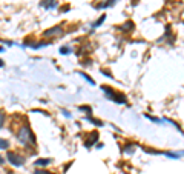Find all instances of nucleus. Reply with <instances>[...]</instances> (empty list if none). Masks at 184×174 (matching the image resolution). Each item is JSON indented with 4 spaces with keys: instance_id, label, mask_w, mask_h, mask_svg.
I'll return each mask as SVG.
<instances>
[{
    "instance_id": "39448f33",
    "label": "nucleus",
    "mask_w": 184,
    "mask_h": 174,
    "mask_svg": "<svg viewBox=\"0 0 184 174\" xmlns=\"http://www.w3.org/2000/svg\"><path fill=\"white\" fill-rule=\"evenodd\" d=\"M134 28H135V23L132 20H127L126 23H123V25H120V26H117V29L118 31H121V32H131V31H134Z\"/></svg>"
},
{
    "instance_id": "bb28decb",
    "label": "nucleus",
    "mask_w": 184,
    "mask_h": 174,
    "mask_svg": "<svg viewBox=\"0 0 184 174\" xmlns=\"http://www.w3.org/2000/svg\"><path fill=\"white\" fill-rule=\"evenodd\" d=\"M3 164H5V159H3L2 156H0V165H3Z\"/></svg>"
},
{
    "instance_id": "4468645a",
    "label": "nucleus",
    "mask_w": 184,
    "mask_h": 174,
    "mask_svg": "<svg viewBox=\"0 0 184 174\" xmlns=\"http://www.w3.org/2000/svg\"><path fill=\"white\" fill-rule=\"evenodd\" d=\"M78 111H83V113L88 114V116H91V114H92V108L89 105H82V106H78Z\"/></svg>"
},
{
    "instance_id": "a211bd4d",
    "label": "nucleus",
    "mask_w": 184,
    "mask_h": 174,
    "mask_svg": "<svg viewBox=\"0 0 184 174\" xmlns=\"http://www.w3.org/2000/svg\"><path fill=\"white\" fill-rule=\"evenodd\" d=\"M5 119H6V114H5L2 110H0V129L3 128V125H5Z\"/></svg>"
},
{
    "instance_id": "9b49d317",
    "label": "nucleus",
    "mask_w": 184,
    "mask_h": 174,
    "mask_svg": "<svg viewBox=\"0 0 184 174\" xmlns=\"http://www.w3.org/2000/svg\"><path fill=\"white\" fill-rule=\"evenodd\" d=\"M104 20H106V14H101L100 15V19H97L94 23H92V29H95V28H98V26L101 25V23H104Z\"/></svg>"
},
{
    "instance_id": "f8f14e48",
    "label": "nucleus",
    "mask_w": 184,
    "mask_h": 174,
    "mask_svg": "<svg viewBox=\"0 0 184 174\" xmlns=\"http://www.w3.org/2000/svg\"><path fill=\"white\" fill-rule=\"evenodd\" d=\"M86 120L91 122V123H94L95 126H103V125H104L101 120H98V119H95V117H92V116H88V117H86Z\"/></svg>"
},
{
    "instance_id": "dca6fc26",
    "label": "nucleus",
    "mask_w": 184,
    "mask_h": 174,
    "mask_svg": "<svg viewBox=\"0 0 184 174\" xmlns=\"http://www.w3.org/2000/svg\"><path fill=\"white\" fill-rule=\"evenodd\" d=\"M71 52H72L71 46H62L60 48V54H62V56H66V54H71Z\"/></svg>"
},
{
    "instance_id": "a878e982",
    "label": "nucleus",
    "mask_w": 184,
    "mask_h": 174,
    "mask_svg": "<svg viewBox=\"0 0 184 174\" xmlns=\"http://www.w3.org/2000/svg\"><path fill=\"white\" fill-rule=\"evenodd\" d=\"M95 148H97V150H100V148H103V143H97V145H95Z\"/></svg>"
},
{
    "instance_id": "6e6552de",
    "label": "nucleus",
    "mask_w": 184,
    "mask_h": 174,
    "mask_svg": "<svg viewBox=\"0 0 184 174\" xmlns=\"http://www.w3.org/2000/svg\"><path fill=\"white\" fill-rule=\"evenodd\" d=\"M117 2H118V0H106V2H101V3H98V5H95V8H97V9H106V8L113 6Z\"/></svg>"
},
{
    "instance_id": "5701e85b",
    "label": "nucleus",
    "mask_w": 184,
    "mask_h": 174,
    "mask_svg": "<svg viewBox=\"0 0 184 174\" xmlns=\"http://www.w3.org/2000/svg\"><path fill=\"white\" fill-rule=\"evenodd\" d=\"M69 9H71L69 5H63V6L60 8V13H66V11H69Z\"/></svg>"
},
{
    "instance_id": "423d86ee",
    "label": "nucleus",
    "mask_w": 184,
    "mask_h": 174,
    "mask_svg": "<svg viewBox=\"0 0 184 174\" xmlns=\"http://www.w3.org/2000/svg\"><path fill=\"white\" fill-rule=\"evenodd\" d=\"M62 32H63V28H62V26H54V28H51V29L43 31V36H45V37H51V36H60Z\"/></svg>"
},
{
    "instance_id": "f3484780",
    "label": "nucleus",
    "mask_w": 184,
    "mask_h": 174,
    "mask_svg": "<svg viewBox=\"0 0 184 174\" xmlns=\"http://www.w3.org/2000/svg\"><path fill=\"white\" fill-rule=\"evenodd\" d=\"M49 45V42H37V43H34V45H32V48H34V50H39V48H43V46H48Z\"/></svg>"
},
{
    "instance_id": "aec40b11",
    "label": "nucleus",
    "mask_w": 184,
    "mask_h": 174,
    "mask_svg": "<svg viewBox=\"0 0 184 174\" xmlns=\"http://www.w3.org/2000/svg\"><path fill=\"white\" fill-rule=\"evenodd\" d=\"M34 174H54V173H49V171L43 170V168H37V170L34 171Z\"/></svg>"
},
{
    "instance_id": "c85d7f7f",
    "label": "nucleus",
    "mask_w": 184,
    "mask_h": 174,
    "mask_svg": "<svg viewBox=\"0 0 184 174\" xmlns=\"http://www.w3.org/2000/svg\"><path fill=\"white\" fill-rule=\"evenodd\" d=\"M6 174H14V173H12V171H8V173H6Z\"/></svg>"
},
{
    "instance_id": "1a4fd4ad",
    "label": "nucleus",
    "mask_w": 184,
    "mask_h": 174,
    "mask_svg": "<svg viewBox=\"0 0 184 174\" xmlns=\"http://www.w3.org/2000/svg\"><path fill=\"white\" fill-rule=\"evenodd\" d=\"M51 159H37L35 162H34V164H35V166H40V168H45V166H48V165H49L51 164Z\"/></svg>"
},
{
    "instance_id": "9d476101",
    "label": "nucleus",
    "mask_w": 184,
    "mask_h": 174,
    "mask_svg": "<svg viewBox=\"0 0 184 174\" xmlns=\"http://www.w3.org/2000/svg\"><path fill=\"white\" fill-rule=\"evenodd\" d=\"M123 153H126V154H134L135 153V145L134 143H127V145H124V148H123Z\"/></svg>"
},
{
    "instance_id": "b1692460",
    "label": "nucleus",
    "mask_w": 184,
    "mask_h": 174,
    "mask_svg": "<svg viewBox=\"0 0 184 174\" xmlns=\"http://www.w3.org/2000/svg\"><path fill=\"white\" fill-rule=\"evenodd\" d=\"M62 113H63V116H64V117H68V119H71V117H72V114H71V113H69L68 110H63Z\"/></svg>"
},
{
    "instance_id": "f257e3e1",
    "label": "nucleus",
    "mask_w": 184,
    "mask_h": 174,
    "mask_svg": "<svg viewBox=\"0 0 184 174\" xmlns=\"http://www.w3.org/2000/svg\"><path fill=\"white\" fill-rule=\"evenodd\" d=\"M17 142L23 146H34L35 145V136L31 131L29 125H21L17 131Z\"/></svg>"
},
{
    "instance_id": "f03ea898",
    "label": "nucleus",
    "mask_w": 184,
    "mask_h": 174,
    "mask_svg": "<svg viewBox=\"0 0 184 174\" xmlns=\"http://www.w3.org/2000/svg\"><path fill=\"white\" fill-rule=\"evenodd\" d=\"M6 159L11 165H14V166H23L25 164V159L21 156H19L17 153H14V151H8L6 153Z\"/></svg>"
},
{
    "instance_id": "c756f323",
    "label": "nucleus",
    "mask_w": 184,
    "mask_h": 174,
    "mask_svg": "<svg viewBox=\"0 0 184 174\" xmlns=\"http://www.w3.org/2000/svg\"><path fill=\"white\" fill-rule=\"evenodd\" d=\"M0 52H3V48L2 46H0Z\"/></svg>"
},
{
    "instance_id": "7ed1b4c3",
    "label": "nucleus",
    "mask_w": 184,
    "mask_h": 174,
    "mask_svg": "<svg viewBox=\"0 0 184 174\" xmlns=\"http://www.w3.org/2000/svg\"><path fill=\"white\" fill-rule=\"evenodd\" d=\"M97 142H98V133L94 131V133L89 134L88 140H84V146H86V148H92L94 145H97Z\"/></svg>"
},
{
    "instance_id": "6ab92c4d",
    "label": "nucleus",
    "mask_w": 184,
    "mask_h": 174,
    "mask_svg": "<svg viewBox=\"0 0 184 174\" xmlns=\"http://www.w3.org/2000/svg\"><path fill=\"white\" fill-rule=\"evenodd\" d=\"M8 146H9V142H8V140L0 139V150H6Z\"/></svg>"
},
{
    "instance_id": "2eb2a0df",
    "label": "nucleus",
    "mask_w": 184,
    "mask_h": 174,
    "mask_svg": "<svg viewBox=\"0 0 184 174\" xmlns=\"http://www.w3.org/2000/svg\"><path fill=\"white\" fill-rule=\"evenodd\" d=\"M164 156L170 157V159H180V153H172V151H164Z\"/></svg>"
},
{
    "instance_id": "4be33fe9",
    "label": "nucleus",
    "mask_w": 184,
    "mask_h": 174,
    "mask_svg": "<svg viewBox=\"0 0 184 174\" xmlns=\"http://www.w3.org/2000/svg\"><path fill=\"white\" fill-rule=\"evenodd\" d=\"M31 113H37V114H45V116H49V113L42 111V110H31Z\"/></svg>"
},
{
    "instance_id": "393cba45",
    "label": "nucleus",
    "mask_w": 184,
    "mask_h": 174,
    "mask_svg": "<svg viewBox=\"0 0 184 174\" xmlns=\"http://www.w3.org/2000/svg\"><path fill=\"white\" fill-rule=\"evenodd\" d=\"M101 73H103V74H106V77H112L109 71H104V69H101Z\"/></svg>"
},
{
    "instance_id": "cd10ccee",
    "label": "nucleus",
    "mask_w": 184,
    "mask_h": 174,
    "mask_svg": "<svg viewBox=\"0 0 184 174\" xmlns=\"http://www.w3.org/2000/svg\"><path fill=\"white\" fill-rule=\"evenodd\" d=\"M3 65H5V63H3V60H0V68H2V66H3Z\"/></svg>"
},
{
    "instance_id": "20e7f679",
    "label": "nucleus",
    "mask_w": 184,
    "mask_h": 174,
    "mask_svg": "<svg viewBox=\"0 0 184 174\" xmlns=\"http://www.w3.org/2000/svg\"><path fill=\"white\" fill-rule=\"evenodd\" d=\"M40 6L45 9H55L58 6V0H42Z\"/></svg>"
},
{
    "instance_id": "7c9ffc66",
    "label": "nucleus",
    "mask_w": 184,
    "mask_h": 174,
    "mask_svg": "<svg viewBox=\"0 0 184 174\" xmlns=\"http://www.w3.org/2000/svg\"><path fill=\"white\" fill-rule=\"evenodd\" d=\"M183 154H184V151H183Z\"/></svg>"
},
{
    "instance_id": "0eeeda50",
    "label": "nucleus",
    "mask_w": 184,
    "mask_h": 174,
    "mask_svg": "<svg viewBox=\"0 0 184 174\" xmlns=\"http://www.w3.org/2000/svg\"><path fill=\"white\" fill-rule=\"evenodd\" d=\"M101 89H103V92L106 94V97H107V99L113 102V97H115L117 91H115V89H112L111 86H107V85H103V86H101Z\"/></svg>"
},
{
    "instance_id": "412c9836",
    "label": "nucleus",
    "mask_w": 184,
    "mask_h": 174,
    "mask_svg": "<svg viewBox=\"0 0 184 174\" xmlns=\"http://www.w3.org/2000/svg\"><path fill=\"white\" fill-rule=\"evenodd\" d=\"M146 117L149 119V120H152V122H155V123H163V120L161 119H156V117H152V116H149V114H146Z\"/></svg>"
},
{
    "instance_id": "ddd939ff",
    "label": "nucleus",
    "mask_w": 184,
    "mask_h": 174,
    "mask_svg": "<svg viewBox=\"0 0 184 174\" xmlns=\"http://www.w3.org/2000/svg\"><path fill=\"white\" fill-rule=\"evenodd\" d=\"M78 74H80V75H82V77H83V79H84V80H86V82H88L89 85H92V86H94V85H95V80H94V79H92V77H89V75H88V74H86V73H78Z\"/></svg>"
}]
</instances>
